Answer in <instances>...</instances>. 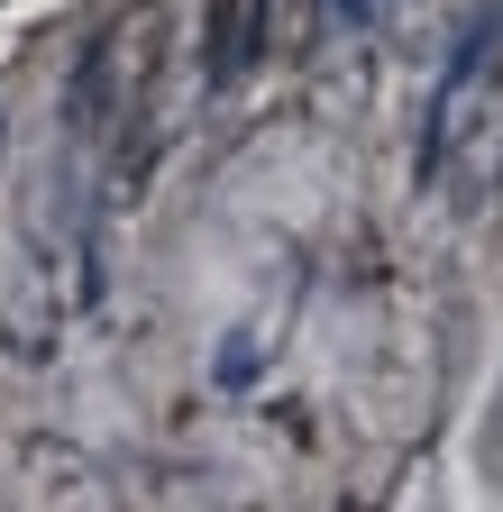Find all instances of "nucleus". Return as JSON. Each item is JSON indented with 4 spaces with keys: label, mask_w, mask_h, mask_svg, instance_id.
Listing matches in <instances>:
<instances>
[{
    "label": "nucleus",
    "mask_w": 503,
    "mask_h": 512,
    "mask_svg": "<svg viewBox=\"0 0 503 512\" xmlns=\"http://www.w3.org/2000/svg\"><path fill=\"white\" fill-rule=\"evenodd\" d=\"M330 10H339V19H375V10H385V0H330Z\"/></svg>",
    "instance_id": "obj_4"
},
{
    "label": "nucleus",
    "mask_w": 503,
    "mask_h": 512,
    "mask_svg": "<svg viewBox=\"0 0 503 512\" xmlns=\"http://www.w3.org/2000/svg\"><path fill=\"white\" fill-rule=\"evenodd\" d=\"M494 119H503V74H494V28H485V37H467L458 74H449V101H439V119H430V174H449L458 156H476L494 138Z\"/></svg>",
    "instance_id": "obj_2"
},
{
    "label": "nucleus",
    "mask_w": 503,
    "mask_h": 512,
    "mask_svg": "<svg viewBox=\"0 0 503 512\" xmlns=\"http://www.w3.org/2000/svg\"><path fill=\"white\" fill-rule=\"evenodd\" d=\"M202 74L211 83H238V64H247V19H257V0H211L202 10Z\"/></svg>",
    "instance_id": "obj_3"
},
{
    "label": "nucleus",
    "mask_w": 503,
    "mask_h": 512,
    "mask_svg": "<svg viewBox=\"0 0 503 512\" xmlns=\"http://www.w3.org/2000/svg\"><path fill=\"white\" fill-rule=\"evenodd\" d=\"M156 55H165V10L156 0H138L129 19H119L101 46H92V74H83V119L101 128L110 147H129V165H119V183H138L147 174V101H156Z\"/></svg>",
    "instance_id": "obj_1"
}]
</instances>
